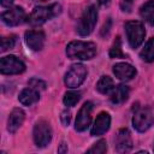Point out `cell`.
<instances>
[{
	"mask_svg": "<svg viewBox=\"0 0 154 154\" xmlns=\"http://www.w3.org/2000/svg\"><path fill=\"white\" fill-rule=\"evenodd\" d=\"M69 59L90 60L96 55V45L89 41H71L66 46Z\"/></svg>",
	"mask_w": 154,
	"mask_h": 154,
	"instance_id": "obj_1",
	"label": "cell"
},
{
	"mask_svg": "<svg viewBox=\"0 0 154 154\" xmlns=\"http://www.w3.org/2000/svg\"><path fill=\"white\" fill-rule=\"evenodd\" d=\"M60 12H61V6L57 2L49 6H36L28 17V22L32 26H40L45 24L47 20L57 17Z\"/></svg>",
	"mask_w": 154,
	"mask_h": 154,
	"instance_id": "obj_2",
	"label": "cell"
},
{
	"mask_svg": "<svg viewBox=\"0 0 154 154\" xmlns=\"http://www.w3.org/2000/svg\"><path fill=\"white\" fill-rule=\"evenodd\" d=\"M97 22V10L96 6L90 5L88 6L84 12L82 13V16L78 19L77 26H76V32L81 36H88L93 32V30L95 29Z\"/></svg>",
	"mask_w": 154,
	"mask_h": 154,
	"instance_id": "obj_3",
	"label": "cell"
},
{
	"mask_svg": "<svg viewBox=\"0 0 154 154\" xmlns=\"http://www.w3.org/2000/svg\"><path fill=\"white\" fill-rule=\"evenodd\" d=\"M125 28V34L128 42L131 48H137L142 45L144 36H146V30L143 26V23L141 20H129L124 25Z\"/></svg>",
	"mask_w": 154,
	"mask_h": 154,
	"instance_id": "obj_4",
	"label": "cell"
},
{
	"mask_svg": "<svg viewBox=\"0 0 154 154\" xmlns=\"http://www.w3.org/2000/svg\"><path fill=\"white\" fill-rule=\"evenodd\" d=\"M154 124V113L149 107H136L132 117V125L136 131L146 132Z\"/></svg>",
	"mask_w": 154,
	"mask_h": 154,
	"instance_id": "obj_5",
	"label": "cell"
},
{
	"mask_svg": "<svg viewBox=\"0 0 154 154\" xmlns=\"http://www.w3.org/2000/svg\"><path fill=\"white\" fill-rule=\"evenodd\" d=\"M87 75H88V71L83 64H73L65 73L64 83L67 88L75 89L85 81Z\"/></svg>",
	"mask_w": 154,
	"mask_h": 154,
	"instance_id": "obj_6",
	"label": "cell"
},
{
	"mask_svg": "<svg viewBox=\"0 0 154 154\" xmlns=\"http://www.w3.org/2000/svg\"><path fill=\"white\" fill-rule=\"evenodd\" d=\"M32 137L37 147L43 148L48 146V143L52 141V128L49 123L46 120H38L34 126Z\"/></svg>",
	"mask_w": 154,
	"mask_h": 154,
	"instance_id": "obj_7",
	"label": "cell"
},
{
	"mask_svg": "<svg viewBox=\"0 0 154 154\" xmlns=\"http://www.w3.org/2000/svg\"><path fill=\"white\" fill-rule=\"evenodd\" d=\"M25 71V64L14 55L2 57L0 60V72L2 75H19Z\"/></svg>",
	"mask_w": 154,
	"mask_h": 154,
	"instance_id": "obj_8",
	"label": "cell"
},
{
	"mask_svg": "<svg viewBox=\"0 0 154 154\" xmlns=\"http://www.w3.org/2000/svg\"><path fill=\"white\" fill-rule=\"evenodd\" d=\"M1 19L6 25L16 26V25H19V24L24 23L25 20H28V17H26L25 11L22 7L14 6V7H11L10 10H7V11L2 12Z\"/></svg>",
	"mask_w": 154,
	"mask_h": 154,
	"instance_id": "obj_9",
	"label": "cell"
},
{
	"mask_svg": "<svg viewBox=\"0 0 154 154\" xmlns=\"http://www.w3.org/2000/svg\"><path fill=\"white\" fill-rule=\"evenodd\" d=\"M91 111H93V103L90 101H87L83 103L81 109L77 113V118L75 122V130L76 131H85L91 122Z\"/></svg>",
	"mask_w": 154,
	"mask_h": 154,
	"instance_id": "obj_10",
	"label": "cell"
},
{
	"mask_svg": "<svg viewBox=\"0 0 154 154\" xmlns=\"http://www.w3.org/2000/svg\"><path fill=\"white\" fill-rule=\"evenodd\" d=\"M114 148L118 153H128L132 149L131 134L126 128L119 129L114 137Z\"/></svg>",
	"mask_w": 154,
	"mask_h": 154,
	"instance_id": "obj_11",
	"label": "cell"
},
{
	"mask_svg": "<svg viewBox=\"0 0 154 154\" xmlns=\"http://www.w3.org/2000/svg\"><path fill=\"white\" fill-rule=\"evenodd\" d=\"M25 43L26 46L34 51V52H38L43 48L45 46V32L42 30H28L25 32Z\"/></svg>",
	"mask_w": 154,
	"mask_h": 154,
	"instance_id": "obj_12",
	"label": "cell"
},
{
	"mask_svg": "<svg viewBox=\"0 0 154 154\" xmlns=\"http://www.w3.org/2000/svg\"><path fill=\"white\" fill-rule=\"evenodd\" d=\"M111 126V116L107 112H100L91 128V136H101Z\"/></svg>",
	"mask_w": 154,
	"mask_h": 154,
	"instance_id": "obj_13",
	"label": "cell"
},
{
	"mask_svg": "<svg viewBox=\"0 0 154 154\" xmlns=\"http://www.w3.org/2000/svg\"><path fill=\"white\" fill-rule=\"evenodd\" d=\"M113 73L116 75V77L123 82H128V81H131L137 71L136 69L131 65V64H128V63H118L113 66Z\"/></svg>",
	"mask_w": 154,
	"mask_h": 154,
	"instance_id": "obj_14",
	"label": "cell"
},
{
	"mask_svg": "<svg viewBox=\"0 0 154 154\" xmlns=\"http://www.w3.org/2000/svg\"><path fill=\"white\" fill-rule=\"evenodd\" d=\"M24 119H25L24 111L19 107L13 108L12 112L10 113V116H8V119H7V130H8V132L14 134L22 126Z\"/></svg>",
	"mask_w": 154,
	"mask_h": 154,
	"instance_id": "obj_15",
	"label": "cell"
},
{
	"mask_svg": "<svg viewBox=\"0 0 154 154\" xmlns=\"http://www.w3.org/2000/svg\"><path fill=\"white\" fill-rule=\"evenodd\" d=\"M129 94H130V89H129L128 85H125V84H118L111 91L109 100H111L112 103L119 105V103H123L124 101L128 100Z\"/></svg>",
	"mask_w": 154,
	"mask_h": 154,
	"instance_id": "obj_16",
	"label": "cell"
},
{
	"mask_svg": "<svg viewBox=\"0 0 154 154\" xmlns=\"http://www.w3.org/2000/svg\"><path fill=\"white\" fill-rule=\"evenodd\" d=\"M38 99H40V91L31 87L23 89L18 96L19 102L24 106H31V105L36 103L38 101Z\"/></svg>",
	"mask_w": 154,
	"mask_h": 154,
	"instance_id": "obj_17",
	"label": "cell"
},
{
	"mask_svg": "<svg viewBox=\"0 0 154 154\" xmlns=\"http://www.w3.org/2000/svg\"><path fill=\"white\" fill-rule=\"evenodd\" d=\"M140 14L147 23L154 25V0H148L144 2L140 8Z\"/></svg>",
	"mask_w": 154,
	"mask_h": 154,
	"instance_id": "obj_18",
	"label": "cell"
},
{
	"mask_svg": "<svg viewBox=\"0 0 154 154\" xmlns=\"http://www.w3.org/2000/svg\"><path fill=\"white\" fill-rule=\"evenodd\" d=\"M113 88H114V83L109 76H101L96 83V90L101 94H111Z\"/></svg>",
	"mask_w": 154,
	"mask_h": 154,
	"instance_id": "obj_19",
	"label": "cell"
},
{
	"mask_svg": "<svg viewBox=\"0 0 154 154\" xmlns=\"http://www.w3.org/2000/svg\"><path fill=\"white\" fill-rule=\"evenodd\" d=\"M140 57L146 63H153L154 61V37L149 38L142 51L140 52Z\"/></svg>",
	"mask_w": 154,
	"mask_h": 154,
	"instance_id": "obj_20",
	"label": "cell"
},
{
	"mask_svg": "<svg viewBox=\"0 0 154 154\" xmlns=\"http://www.w3.org/2000/svg\"><path fill=\"white\" fill-rule=\"evenodd\" d=\"M79 100H81V93H79V91H75V90H71V91L65 93L64 99H63V102H64L65 106L72 107V106H75Z\"/></svg>",
	"mask_w": 154,
	"mask_h": 154,
	"instance_id": "obj_21",
	"label": "cell"
},
{
	"mask_svg": "<svg viewBox=\"0 0 154 154\" xmlns=\"http://www.w3.org/2000/svg\"><path fill=\"white\" fill-rule=\"evenodd\" d=\"M126 55L123 53V49H122V41H120V37L117 36V38L114 40L111 49H109V58H125Z\"/></svg>",
	"mask_w": 154,
	"mask_h": 154,
	"instance_id": "obj_22",
	"label": "cell"
},
{
	"mask_svg": "<svg viewBox=\"0 0 154 154\" xmlns=\"http://www.w3.org/2000/svg\"><path fill=\"white\" fill-rule=\"evenodd\" d=\"M107 152V142L105 140L97 141L93 147H90L87 153H94V154H103Z\"/></svg>",
	"mask_w": 154,
	"mask_h": 154,
	"instance_id": "obj_23",
	"label": "cell"
},
{
	"mask_svg": "<svg viewBox=\"0 0 154 154\" xmlns=\"http://www.w3.org/2000/svg\"><path fill=\"white\" fill-rule=\"evenodd\" d=\"M16 45V36H6L1 38V52H6L8 49H12Z\"/></svg>",
	"mask_w": 154,
	"mask_h": 154,
	"instance_id": "obj_24",
	"label": "cell"
},
{
	"mask_svg": "<svg viewBox=\"0 0 154 154\" xmlns=\"http://www.w3.org/2000/svg\"><path fill=\"white\" fill-rule=\"evenodd\" d=\"M29 87H31V88H35L36 90H45L46 89V83L43 82V81H41V79H38V78H31L30 81H29Z\"/></svg>",
	"mask_w": 154,
	"mask_h": 154,
	"instance_id": "obj_25",
	"label": "cell"
},
{
	"mask_svg": "<svg viewBox=\"0 0 154 154\" xmlns=\"http://www.w3.org/2000/svg\"><path fill=\"white\" fill-rule=\"evenodd\" d=\"M60 119H61L63 125H64V126H67V125L70 124V120H71V112H70V111H64V112L61 113Z\"/></svg>",
	"mask_w": 154,
	"mask_h": 154,
	"instance_id": "obj_26",
	"label": "cell"
},
{
	"mask_svg": "<svg viewBox=\"0 0 154 154\" xmlns=\"http://www.w3.org/2000/svg\"><path fill=\"white\" fill-rule=\"evenodd\" d=\"M13 2H14V0H0L1 6L6 7V8H11L13 6Z\"/></svg>",
	"mask_w": 154,
	"mask_h": 154,
	"instance_id": "obj_27",
	"label": "cell"
},
{
	"mask_svg": "<svg viewBox=\"0 0 154 154\" xmlns=\"http://www.w3.org/2000/svg\"><path fill=\"white\" fill-rule=\"evenodd\" d=\"M67 152V144H65V142H61V144L58 148V153H66Z\"/></svg>",
	"mask_w": 154,
	"mask_h": 154,
	"instance_id": "obj_28",
	"label": "cell"
},
{
	"mask_svg": "<svg viewBox=\"0 0 154 154\" xmlns=\"http://www.w3.org/2000/svg\"><path fill=\"white\" fill-rule=\"evenodd\" d=\"M99 1V4L101 5V6H105V5H107L108 2H109V0H97Z\"/></svg>",
	"mask_w": 154,
	"mask_h": 154,
	"instance_id": "obj_29",
	"label": "cell"
},
{
	"mask_svg": "<svg viewBox=\"0 0 154 154\" xmlns=\"http://www.w3.org/2000/svg\"><path fill=\"white\" fill-rule=\"evenodd\" d=\"M32 1H36V2H45V1H48V0H32Z\"/></svg>",
	"mask_w": 154,
	"mask_h": 154,
	"instance_id": "obj_30",
	"label": "cell"
},
{
	"mask_svg": "<svg viewBox=\"0 0 154 154\" xmlns=\"http://www.w3.org/2000/svg\"><path fill=\"white\" fill-rule=\"evenodd\" d=\"M123 1H128V2H131L132 0H123Z\"/></svg>",
	"mask_w": 154,
	"mask_h": 154,
	"instance_id": "obj_31",
	"label": "cell"
}]
</instances>
